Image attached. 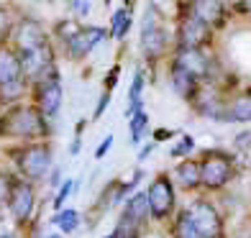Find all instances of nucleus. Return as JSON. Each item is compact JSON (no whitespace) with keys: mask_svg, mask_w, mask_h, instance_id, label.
Wrapping results in <instances>:
<instances>
[{"mask_svg":"<svg viewBox=\"0 0 251 238\" xmlns=\"http://www.w3.org/2000/svg\"><path fill=\"white\" fill-rule=\"evenodd\" d=\"M149 195V208H151V218L154 220H167L175 210V187H172V179L167 174H159L154 177V182L146 190Z\"/></svg>","mask_w":251,"mask_h":238,"instance_id":"6e6552de","label":"nucleus"},{"mask_svg":"<svg viewBox=\"0 0 251 238\" xmlns=\"http://www.w3.org/2000/svg\"><path fill=\"white\" fill-rule=\"evenodd\" d=\"M169 82H172V90L182 97V100H190L192 103V97L198 95V90H200V79L195 74H190L185 67H179L177 62L169 64Z\"/></svg>","mask_w":251,"mask_h":238,"instance_id":"2eb2a0df","label":"nucleus"},{"mask_svg":"<svg viewBox=\"0 0 251 238\" xmlns=\"http://www.w3.org/2000/svg\"><path fill=\"white\" fill-rule=\"evenodd\" d=\"M151 215V208H149V195L146 192H133V195L126 200V208H123V220H128L133 225H141L146 223V218Z\"/></svg>","mask_w":251,"mask_h":238,"instance_id":"f3484780","label":"nucleus"},{"mask_svg":"<svg viewBox=\"0 0 251 238\" xmlns=\"http://www.w3.org/2000/svg\"><path fill=\"white\" fill-rule=\"evenodd\" d=\"M187 215L192 218V223L200 228V233L205 238H223V220H221V213L215 210L208 200H195L185 208Z\"/></svg>","mask_w":251,"mask_h":238,"instance_id":"1a4fd4ad","label":"nucleus"},{"mask_svg":"<svg viewBox=\"0 0 251 238\" xmlns=\"http://www.w3.org/2000/svg\"><path fill=\"white\" fill-rule=\"evenodd\" d=\"M21 54V67H24V77L28 82H39L47 74H51L56 70V62H54V47L51 41L44 44L39 49H31V51H18Z\"/></svg>","mask_w":251,"mask_h":238,"instance_id":"423d86ee","label":"nucleus"},{"mask_svg":"<svg viewBox=\"0 0 251 238\" xmlns=\"http://www.w3.org/2000/svg\"><path fill=\"white\" fill-rule=\"evenodd\" d=\"M249 10H251V8H249Z\"/></svg>","mask_w":251,"mask_h":238,"instance_id":"a19ab883","label":"nucleus"},{"mask_svg":"<svg viewBox=\"0 0 251 238\" xmlns=\"http://www.w3.org/2000/svg\"><path fill=\"white\" fill-rule=\"evenodd\" d=\"M51 223L59 228L62 233H75L79 228V213L72 210V208H67V210H56V215L51 218Z\"/></svg>","mask_w":251,"mask_h":238,"instance_id":"4be33fe9","label":"nucleus"},{"mask_svg":"<svg viewBox=\"0 0 251 238\" xmlns=\"http://www.w3.org/2000/svg\"><path fill=\"white\" fill-rule=\"evenodd\" d=\"M167 28H164V21L159 16L156 5H149L144 13L141 21V54L146 56V62H159L162 56L167 54Z\"/></svg>","mask_w":251,"mask_h":238,"instance_id":"7ed1b4c3","label":"nucleus"},{"mask_svg":"<svg viewBox=\"0 0 251 238\" xmlns=\"http://www.w3.org/2000/svg\"><path fill=\"white\" fill-rule=\"evenodd\" d=\"M118 72H121V67L116 64V67H113V70L108 72V79H105V90H113V87H116V82H118Z\"/></svg>","mask_w":251,"mask_h":238,"instance_id":"72a5a7b5","label":"nucleus"},{"mask_svg":"<svg viewBox=\"0 0 251 238\" xmlns=\"http://www.w3.org/2000/svg\"><path fill=\"white\" fill-rule=\"evenodd\" d=\"M24 77V67H21V54L13 47H0V85L13 82V79Z\"/></svg>","mask_w":251,"mask_h":238,"instance_id":"a211bd4d","label":"nucleus"},{"mask_svg":"<svg viewBox=\"0 0 251 238\" xmlns=\"http://www.w3.org/2000/svg\"><path fill=\"white\" fill-rule=\"evenodd\" d=\"M33 208H36V190H33V182L26 177L16 179L13 177V187H10V200H8V210L13 215L16 223H28Z\"/></svg>","mask_w":251,"mask_h":238,"instance_id":"0eeeda50","label":"nucleus"},{"mask_svg":"<svg viewBox=\"0 0 251 238\" xmlns=\"http://www.w3.org/2000/svg\"><path fill=\"white\" fill-rule=\"evenodd\" d=\"M110 93L113 90H105V93L100 95V100H98V108H95V113H93V118L98 120V118H102V113H105V108L110 105Z\"/></svg>","mask_w":251,"mask_h":238,"instance_id":"c756f323","label":"nucleus"},{"mask_svg":"<svg viewBox=\"0 0 251 238\" xmlns=\"http://www.w3.org/2000/svg\"><path fill=\"white\" fill-rule=\"evenodd\" d=\"M236 146L238 149H251V131H244L236 136Z\"/></svg>","mask_w":251,"mask_h":238,"instance_id":"473e14b6","label":"nucleus"},{"mask_svg":"<svg viewBox=\"0 0 251 238\" xmlns=\"http://www.w3.org/2000/svg\"><path fill=\"white\" fill-rule=\"evenodd\" d=\"M79 28H82V26H79L77 21H72V18H64V21H59V24L54 26V36H56V41H59L62 47H64V44L70 41V39L75 36V33H77Z\"/></svg>","mask_w":251,"mask_h":238,"instance_id":"393cba45","label":"nucleus"},{"mask_svg":"<svg viewBox=\"0 0 251 238\" xmlns=\"http://www.w3.org/2000/svg\"><path fill=\"white\" fill-rule=\"evenodd\" d=\"M223 3L231 10H238V13H246V10L251 8V0H223Z\"/></svg>","mask_w":251,"mask_h":238,"instance_id":"7c9ffc66","label":"nucleus"},{"mask_svg":"<svg viewBox=\"0 0 251 238\" xmlns=\"http://www.w3.org/2000/svg\"><path fill=\"white\" fill-rule=\"evenodd\" d=\"M51 133L49 118L36 105L16 103L0 113V139L18 141H41Z\"/></svg>","mask_w":251,"mask_h":238,"instance_id":"f257e3e1","label":"nucleus"},{"mask_svg":"<svg viewBox=\"0 0 251 238\" xmlns=\"http://www.w3.org/2000/svg\"><path fill=\"white\" fill-rule=\"evenodd\" d=\"M110 36V31L105 28H100V26H82L75 36L64 44V54H67V59H72V62H79V59H85V56L93 51L98 44L102 39H108Z\"/></svg>","mask_w":251,"mask_h":238,"instance_id":"9b49d317","label":"nucleus"},{"mask_svg":"<svg viewBox=\"0 0 251 238\" xmlns=\"http://www.w3.org/2000/svg\"><path fill=\"white\" fill-rule=\"evenodd\" d=\"M175 238H205L200 233V228L195 223H192V218L187 215V210H182V215L177 218L175 223Z\"/></svg>","mask_w":251,"mask_h":238,"instance_id":"b1692460","label":"nucleus"},{"mask_svg":"<svg viewBox=\"0 0 251 238\" xmlns=\"http://www.w3.org/2000/svg\"><path fill=\"white\" fill-rule=\"evenodd\" d=\"M175 131H156V141H164V139H172Z\"/></svg>","mask_w":251,"mask_h":238,"instance_id":"c9c22d12","label":"nucleus"},{"mask_svg":"<svg viewBox=\"0 0 251 238\" xmlns=\"http://www.w3.org/2000/svg\"><path fill=\"white\" fill-rule=\"evenodd\" d=\"M49 185H51V187H59V169H54V172H51V177H49Z\"/></svg>","mask_w":251,"mask_h":238,"instance_id":"e433bc0d","label":"nucleus"},{"mask_svg":"<svg viewBox=\"0 0 251 238\" xmlns=\"http://www.w3.org/2000/svg\"><path fill=\"white\" fill-rule=\"evenodd\" d=\"M221 120H226V123H249L251 120V87H246L244 93H238L228 100Z\"/></svg>","mask_w":251,"mask_h":238,"instance_id":"dca6fc26","label":"nucleus"},{"mask_svg":"<svg viewBox=\"0 0 251 238\" xmlns=\"http://www.w3.org/2000/svg\"><path fill=\"white\" fill-rule=\"evenodd\" d=\"M10 187H13V177H8V174L0 172V208H8Z\"/></svg>","mask_w":251,"mask_h":238,"instance_id":"cd10ccee","label":"nucleus"},{"mask_svg":"<svg viewBox=\"0 0 251 238\" xmlns=\"http://www.w3.org/2000/svg\"><path fill=\"white\" fill-rule=\"evenodd\" d=\"M192 149H195V141H192V136H182V141L175 146L172 151H169V156H175V159H179V156H187Z\"/></svg>","mask_w":251,"mask_h":238,"instance_id":"c85d7f7f","label":"nucleus"},{"mask_svg":"<svg viewBox=\"0 0 251 238\" xmlns=\"http://www.w3.org/2000/svg\"><path fill=\"white\" fill-rule=\"evenodd\" d=\"M200 177H202V187L221 190L233 177V156H228L223 151L205 154V159L200 162Z\"/></svg>","mask_w":251,"mask_h":238,"instance_id":"39448f33","label":"nucleus"},{"mask_svg":"<svg viewBox=\"0 0 251 238\" xmlns=\"http://www.w3.org/2000/svg\"><path fill=\"white\" fill-rule=\"evenodd\" d=\"M131 28V5H123L113 13V21H110V36L113 39H126V33Z\"/></svg>","mask_w":251,"mask_h":238,"instance_id":"412c9836","label":"nucleus"},{"mask_svg":"<svg viewBox=\"0 0 251 238\" xmlns=\"http://www.w3.org/2000/svg\"><path fill=\"white\" fill-rule=\"evenodd\" d=\"M10 44H13L16 51H31V49H39V47H44V44H49V33L39 21L21 18L16 24V28H13Z\"/></svg>","mask_w":251,"mask_h":238,"instance_id":"f8f14e48","label":"nucleus"},{"mask_svg":"<svg viewBox=\"0 0 251 238\" xmlns=\"http://www.w3.org/2000/svg\"><path fill=\"white\" fill-rule=\"evenodd\" d=\"M105 238H118V236H116V231H113V233H110V236H105Z\"/></svg>","mask_w":251,"mask_h":238,"instance_id":"ea45409f","label":"nucleus"},{"mask_svg":"<svg viewBox=\"0 0 251 238\" xmlns=\"http://www.w3.org/2000/svg\"><path fill=\"white\" fill-rule=\"evenodd\" d=\"M0 238H16L13 233H0Z\"/></svg>","mask_w":251,"mask_h":238,"instance_id":"58836bf2","label":"nucleus"},{"mask_svg":"<svg viewBox=\"0 0 251 238\" xmlns=\"http://www.w3.org/2000/svg\"><path fill=\"white\" fill-rule=\"evenodd\" d=\"M151 149H154V146H151V143H149V146H146V149H141V154H139V162H144V159H146V156H149V154H151Z\"/></svg>","mask_w":251,"mask_h":238,"instance_id":"4c0bfd02","label":"nucleus"},{"mask_svg":"<svg viewBox=\"0 0 251 238\" xmlns=\"http://www.w3.org/2000/svg\"><path fill=\"white\" fill-rule=\"evenodd\" d=\"M179 67H185V70L190 74H195L200 82H205V79L213 77V59L210 54L205 49H190V47H177V54L175 59Z\"/></svg>","mask_w":251,"mask_h":238,"instance_id":"ddd939ff","label":"nucleus"},{"mask_svg":"<svg viewBox=\"0 0 251 238\" xmlns=\"http://www.w3.org/2000/svg\"><path fill=\"white\" fill-rule=\"evenodd\" d=\"M13 28H16V21L10 16V10L5 5H0V47H5L13 36Z\"/></svg>","mask_w":251,"mask_h":238,"instance_id":"a878e982","label":"nucleus"},{"mask_svg":"<svg viewBox=\"0 0 251 238\" xmlns=\"http://www.w3.org/2000/svg\"><path fill=\"white\" fill-rule=\"evenodd\" d=\"M28 79L26 77H21V79H13V82H3L0 85V108H10V105H16L24 100L26 95V90H28Z\"/></svg>","mask_w":251,"mask_h":238,"instance_id":"6ab92c4d","label":"nucleus"},{"mask_svg":"<svg viewBox=\"0 0 251 238\" xmlns=\"http://www.w3.org/2000/svg\"><path fill=\"white\" fill-rule=\"evenodd\" d=\"M146 126H149V113H146V108H139L133 113V116L128 118V128H131V141L139 143L144 139L146 133Z\"/></svg>","mask_w":251,"mask_h":238,"instance_id":"5701e85b","label":"nucleus"},{"mask_svg":"<svg viewBox=\"0 0 251 238\" xmlns=\"http://www.w3.org/2000/svg\"><path fill=\"white\" fill-rule=\"evenodd\" d=\"M75 187H77L75 179H67V182H62V185H59V192H56V197H54V202H51L54 210H62L64 200H67V197H70L72 192H75Z\"/></svg>","mask_w":251,"mask_h":238,"instance_id":"bb28decb","label":"nucleus"},{"mask_svg":"<svg viewBox=\"0 0 251 238\" xmlns=\"http://www.w3.org/2000/svg\"><path fill=\"white\" fill-rule=\"evenodd\" d=\"M31 87H33V105H36L49 120L59 116L62 97H64L62 79H59V70H54L51 74H47L44 79L33 82Z\"/></svg>","mask_w":251,"mask_h":238,"instance_id":"20e7f679","label":"nucleus"},{"mask_svg":"<svg viewBox=\"0 0 251 238\" xmlns=\"http://www.w3.org/2000/svg\"><path fill=\"white\" fill-rule=\"evenodd\" d=\"M13 162L18 167L21 177L31 179V182H39V179L49 177V169H51V162H54V149L51 143L47 141H28L26 146L13 151Z\"/></svg>","mask_w":251,"mask_h":238,"instance_id":"f03ea898","label":"nucleus"},{"mask_svg":"<svg viewBox=\"0 0 251 238\" xmlns=\"http://www.w3.org/2000/svg\"><path fill=\"white\" fill-rule=\"evenodd\" d=\"M187 13L200 18L205 26H210L213 31H218L226 26V16H228V5L223 0H190Z\"/></svg>","mask_w":251,"mask_h":238,"instance_id":"4468645a","label":"nucleus"},{"mask_svg":"<svg viewBox=\"0 0 251 238\" xmlns=\"http://www.w3.org/2000/svg\"><path fill=\"white\" fill-rule=\"evenodd\" d=\"M110 146H113V136H105V141H102V143L98 146V151H95V159H102V156H105Z\"/></svg>","mask_w":251,"mask_h":238,"instance_id":"f704fd0d","label":"nucleus"},{"mask_svg":"<svg viewBox=\"0 0 251 238\" xmlns=\"http://www.w3.org/2000/svg\"><path fill=\"white\" fill-rule=\"evenodd\" d=\"M67 3L72 5V10L77 16H87L90 13V3H87V0H67Z\"/></svg>","mask_w":251,"mask_h":238,"instance_id":"2f4dec72","label":"nucleus"},{"mask_svg":"<svg viewBox=\"0 0 251 238\" xmlns=\"http://www.w3.org/2000/svg\"><path fill=\"white\" fill-rule=\"evenodd\" d=\"M175 174H177V182L185 187V190H195V187L202 185L200 164H198V162H192V159H185V162H179L177 169H175Z\"/></svg>","mask_w":251,"mask_h":238,"instance_id":"aec40b11","label":"nucleus"},{"mask_svg":"<svg viewBox=\"0 0 251 238\" xmlns=\"http://www.w3.org/2000/svg\"><path fill=\"white\" fill-rule=\"evenodd\" d=\"M213 39V28L205 26L200 18L192 13H185L177 26V47H190V49H205Z\"/></svg>","mask_w":251,"mask_h":238,"instance_id":"9d476101","label":"nucleus"}]
</instances>
